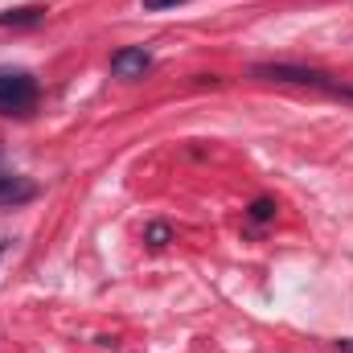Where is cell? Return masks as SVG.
<instances>
[{
  "label": "cell",
  "mask_w": 353,
  "mask_h": 353,
  "mask_svg": "<svg viewBox=\"0 0 353 353\" xmlns=\"http://www.w3.org/2000/svg\"><path fill=\"white\" fill-rule=\"evenodd\" d=\"M144 70H152V54L144 46H123L111 54V74L115 79H144Z\"/></svg>",
  "instance_id": "cell-3"
},
{
  "label": "cell",
  "mask_w": 353,
  "mask_h": 353,
  "mask_svg": "<svg viewBox=\"0 0 353 353\" xmlns=\"http://www.w3.org/2000/svg\"><path fill=\"white\" fill-rule=\"evenodd\" d=\"M247 218H251L255 226L271 222V218H275V201H271V197H255V201H251V210H247Z\"/></svg>",
  "instance_id": "cell-6"
},
{
  "label": "cell",
  "mask_w": 353,
  "mask_h": 353,
  "mask_svg": "<svg viewBox=\"0 0 353 353\" xmlns=\"http://www.w3.org/2000/svg\"><path fill=\"white\" fill-rule=\"evenodd\" d=\"M176 4H189V0H144V12H165V8H176Z\"/></svg>",
  "instance_id": "cell-8"
},
{
  "label": "cell",
  "mask_w": 353,
  "mask_h": 353,
  "mask_svg": "<svg viewBox=\"0 0 353 353\" xmlns=\"http://www.w3.org/2000/svg\"><path fill=\"white\" fill-rule=\"evenodd\" d=\"M144 239H148V243H152V247H165V243H169V239H173V230H169V226H165V222H152V226H148V234H144Z\"/></svg>",
  "instance_id": "cell-7"
},
{
  "label": "cell",
  "mask_w": 353,
  "mask_h": 353,
  "mask_svg": "<svg viewBox=\"0 0 353 353\" xmlns=\"http://www.w3.org/2000/svg\"><path fill=\"white\" fill-rule=\"evenodd\" d=\"M46 21V4H25V8H4L0 12V29H29Z\"/></svg>",
  "instance_id": "cell-5"
},
{
  "label": "cell",
  "mask_w": 353,
  "mask_h": 353,
  "mask_svg": "<svg viewBox=\"0 0 353 353\" xmlns=\"http://www.w3.org/2000/svg\"><path fill=\"white\" fill-rule=\"evenodd\" d=\"M37 79L21 66H0V115H29L37 103Z\"/></svg>",
  "instance_id": "cell-2"
},
{
  "label": "cell",
  "mask_w": 353,
  "mask_h": 353,
  "mask_svg": "<svg viewBox=\"0 0 353 353\" xmlns=\"http://www.w3.org/2000/svg\"><path fill=\"white\" fill-rule=\"evenodd\" d=\"M255 79H267V83H292V87H316L329 90V94H345L353 99V87H341L333 83V74L325 70H312V66H292V62H263V66H251Z\"/></svg>",
  "instance_id": "cell-1"
},
{
  "label": "cell",
  "mask_w": 353,
  "mask_h": 353,
  "mask_svg": "<svg viewBox=\"0 0 353 353\" xmlns=\"http://www.w3.org/2000/svg\"><path fill=\"white\" fill-rule=\"evenodd\" d=\"M4 251H8V239H0V255H4Z\"/></svg>",
  "instance_id": "cell-10"
},
{
  "label": "cell",
  "mask_w": 353,
  "mask_h": 353,
  "mask_svg": "<svg viewBox=\"0 0 353 353\" xmlns=\"http://www.w3.org/2000/svg\"><path fill=\"white\" fill-rule=\"evenodd\" d=\"M37 193H41L37 181H29V176H21V173H0V210L25 205V201H33Z\"/></svg>",
  "instance_id": "cell-4"
},
{
  "label": "cell",
  "mask_w": 353,
  "mask_h": 353,
  "mask_svg": "<svg viewBox=\"0 0 353 353\" xmlns=\"http://www.w3.org/2000/svg\"><path fill=\"white\" fill-rule=\"evenodd\" d=\"M337 353H353V337L350 341H337Z\"/></svg>",
  "instance_id": "cell-9"
}]
</instances>
